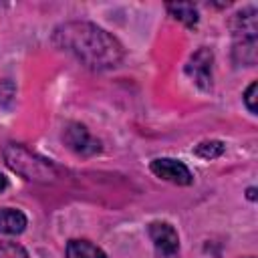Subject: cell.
Here are the masks:
<instances>
[{
	"label": "cell",
	"instance_id": "15",
	"mask_svg": "<svg viewBox=\"0 0 258 258\" xmlns=\"http://www.w3.org/2000/svg\"><path fill=\"white\" fill-rule=\"evenodd\" d=\"M248 198H250V200H254V187H250V189H248Z\"/></svg>",
	"mask_w": 258,
	"mask_h": 258
},
{
	"label": "cell",
	"instance_id": "13",
	"mask_svg": "<svg viewBox=\"0 0 258 258\" xmlns=\"http://www.w3.org/2000/svg\"><path fill=\"white\" fill-rule=\"evenodd\" d=\"M256 91H258V85H256V81L246 89V93H244V103H246V107H248V111L250 113H256Z\"/></svg>",
	"mask_w": 258,
	"mask_h": 258
},
{
	"label": "cell",
	"instance_id": "7",
	"mask_svg": "<svg viewBox=\"0 0 258 258\" xmlns=\"http://www.w3.org/2000/svg\"><path fill=\"white\" fill-rule=\"evenodd\" d=\"M151 171L157 177H161L165 181H171L175 185H189L194 181V175L187 169V165H183L177 159H169V157L153 159L151 161Z\"/></svg>",
	"mask_w": 258,
	"mask_h": 258
},
{
	"label": "cell",
	"instance_id": "10",
	"mask_svg": "<svg viewBox=\"0 0 258 258\" xmlns=\"http://www.w3.org/2000/svg\"><path fill=\"white\" fill-rule=\"evenodd\" d=\"M167 10L173 18L181 20L187 26L198 24V8L191 2H177V4H167Z\"/></svg>",
	"mask_w": 258,
	"mask_h": 258
},
{
	"label": "cell",
	"instance_id": "11",
	"mask_svg": "<svg viewBox=\"0 0 258 258\" xmlns=\"http://www.w3.org/2000/svg\"><path fill=\"white\" fill-rule=\"evenodd\" d=\"M224 153V143L222 141H204L196 147V155L202 159H216Z\"/></svg>",
	"mask_w": 258,
	"mask_h": 258
},
{
	"label": "cell",
	"instance_id": "12",
	"mask_svg": "<svg viewBox=\"0 0 258 258\" xmlns=\"http://www.w3.org/2000/svg\"><path fill=\"white\" fill-rule=\"evenodd\" d=\"M0 258H30V256L20 244L0 240Z\"/></svg>",
	"mask_w": 258,
	"mask_h": 258
},
{
	"label": "cell",
	"instance_id": "2",
	"mask_svg": "<svg viewBox=\"0 0 258 258\" xmlns=\"http://www.w3.org/2000/svg\"><path fill=\"white\" fill-rule=\"evenodd\" d=\"M4 159L12 171L20 173L22 177H26L30 181L48 183L56 177V167L48 159H42L36 153H32L30 149H26L24 145H16V143L6 145Z\"/></svg>",
	"mask_w": 258,
	"mask_h": 258
},
{
	"label": "cell",
	"instance_id": "4",
	"mask_svg": "<svg viewBox=\"0 0 258 258\" xmlns=\"http://www.w3.org/2000/svg\"><path fill=\"white\" fill-rule=\"evenodd\" d=\"M149 238L159 254V258H175L179 252V236L175 228L167 222H153L149 224Z\"/></svg>",
	"mask_w": 258,
	"mask_h": 258
},
{
	"label": "cell",
	"instance_id": "3",
	"mask_svg": "<svg viewBox=\"0 0 258 258\" xmlns=\"http://www.w3.org/2000/svg\"><path fill=\"white\" fill-rule=\"evenodd\" d=\"M234 30V60L246 67H252L256 62V10L246 8L234 16L232 22Z\"/></svg>",
	"mask_w": 258,
	"mask_h": 258
},
{
	"label": "cell",
	"instance_id": "9",
	"mask_svg": "<svg viewBox=\"0 0 258 258\" xmlns=\"http://www.w3.org/2000/svg\"><path fill=\"white\" fill-rule=\"evenodd\" d=\"M67 258H107L105 252L89 240H71L67 244Z\"/></svg>",
	"mask_w": 258,
	"mask_h": 258
},
{
	"label": "cell",
	"instance_id": "16",
	"mask_svg": "<svg viewBox=\"0 0 258 258\" xmlns=\"http://www.w3.org/2000/svg\"><path fill=\"white\" fill-rule=\"evenodd\" d=\"M248 258H254V256H248Z\"/></svg>",
	"mask_w": 258,
	"mask_h": 258
},
{
	"label": "cell",
	"instance_id": "5",
	"mask_svg": "<svg viewBox=\"0 0 258 258\" xmlns=\"http://www.w3.org/2000/svg\"><path fill=\"white\" fill-rule=\"evenodd\" d=\"M212 62H214V54L210 48L202 46L200 50H196L189 58V62L185 64V73L194 79V83L198 87H202L204 91L212 89Z\"/></svg>",
	"mask_w": 258,
	"mask_h": 258
},
{
	"label": "cell",
	"instance_id": "14",
	"mask_svg": "<svg viewBox=\"0 0 258 258\" xmlns=\"http://www.w3.org/2000/svg\"><path fill=\"white\" fill-rule=\"evenodd\" d=\"M6 185H8V181H6V177H4L2 173H0V191H2V189H4Z\"/></svg>",
	"mask_w": 258,
	"mask_h": 258
},
{
	"label": "cell",
	"instance_id": "8",
	"mask_svg": "<svg viewBox=\"0 0 258 258\" xmlns=\"http://www.w3.org/2000/svg\"><path fill=\"white\" fill-rule=\"evenodd\" d=\"M26 228V216L14 208H0V232L2 234H22Z\"/></svg>",
	"mask_w": 258,
	"mask_h": 258
},
{
	"label": "cell",
	"instance_id": "6",
	"mask_svg": "<svg viewBox=\"0 0 258 258\" xmlns=\"http://www.w3.org/2000/svg\"><path fill=\"white\" fill-rule=\"evenodd\" d=\"M64 143L77 153V155H95L101 151V141L95 139L85 125L71 123L64 129Z\"/></svg>",
	"mask_w": 258,
	"mask_h": 258
},
{
	"label": "cell",
	"instance_id": "1",
	"mask_svg": "<svg viewBox=\"0 0 258 258\" xmlns=\"http://www.w3.org/2000/svg\"><path fill=\"white\" fill-rule=\"evenodd\" d=\"M52 42L93 71L113 69L125 56L123 44L111 32L85 20L58 24L52 32Z\"/></svg>",
	"mask_w": 258,
	"mask_h": 258
}]
</instances>
